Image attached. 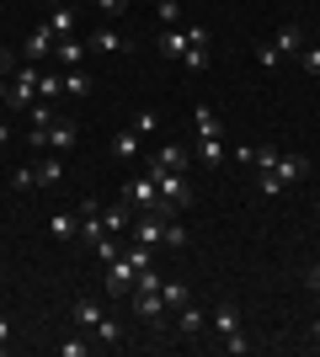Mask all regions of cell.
<instances>
[{"mask_svg":"<svg viewBox=\"0 0 320 357\" xmlns=\"http://www.w3.org/2000/svg\"><path fill=\"white\" fill-rule=\"evenodd\" d=\"M91 6H96L102 16H123V11H128V0H91Z\"/></svg>","mask_w":320,"mask_h":357,"instance_id":"34","label":"cell"},{"mask_svg":"<svg viewBox=\"0 0 320 357\" xmlns=\"http://www.w3.org/2000/svg\"><path fill=\"white\" fill-rule=\"evenodd\" d=\"M86 54H91V43H80V38H59V43H54V64H59V70H80Z\"/></svg>","mask_w":320,"mask_h":357,"instance_id":"11","label":"cell"},{"mask_svg":"<svg viewBox=\"0 0 320 357\" xmlns=\"http://www.w3.org/2000/svg\"><path fill=\"white\" fill-rule=\"evenodd\" d=\"M48 235H54V240H80V219H75V213H48Z\"/></svg>","mask_w":320,"mask_h":357,"instance_id":"18","label":"cell"},{"mask_svg":"<svg viewBox=\"0 0 320 357\" xmlns=\"http://www.w3.org/2000/svg\"><path fill=\"white\" fill-rule=\"evenodd\" d=\"M107 314H102V304H96V298H75V326H86L96 336V326H102Z\"/></svg>","mask_w":320,"mask_h":357,"instance_id":"21","label":"cell"},{"mask_svg":"<svg viewBox=\"0 0 320 357\" xmlns=\"http://www.w3.org/2000/svg\"><path fill=\"white\" fill-rule=\"evenodd\" d=\"M32 149H54V155H59V149H75V139H80V128L75 123H48V128H32Z\"/></svg>","mask_w":320,"mask_h":357,"instance_id":"4","label":"cell"},{"mask_svg":"<svg viewBox=\"0 0 320 357\" xmlns=\"http://www.w3.org/2000/svg\"><path fill=\"white\" fill-rule=\"evenodd\" d=\"M96 342H107V347H123V336H118V326H112V320H102V326H96Z\"/></svg>","mask_w":320,"mask_h":357,"instance_id":"33","label":"cell"},{"mask_svg":"<svg viewBox=\"0 0 320 357\" xmlns=\"http://www.w3.org/2000/svg\"><path fill=\"white\" fill-rule=\"evenodd\" d=\"M160 298H166V310H182V304H192V288H187L182 278H166V283H160Z\"/></svg>","mask_w":320,"mask_h":357,"instance_id":"22","label":"cell"},{"mask_svg":"<svg viewBox=\"0 0 320 357\" xmlns=\"http://www.w3.org/2000/svg\"><path fill=\"white\" fill-rule=\"evenodd\" d=\"M134 283H139V267L128 261V256L107 261V294H112V298H128V294H134Z\"/></svg>","mask_w":320,"mask_h":357,"instance_id":"6","label":"cell"},{"mask_svg":"<svg viewBox=\"0 0 320 357\" xmlns=\"http://www.w3.org/2000/svg\"><path fill=\"white\" fill-rule=\"evenodd\" d=\"M192 123H198V139H224V123H219V112H213V107H198V112H192Z\"/></svg>","mask_w":320,"mask_h":357,"instance_id":"24","label":"cell"},{"mask_svg":"<svg viewBox=\"0 0 320 357\" xmlns=\"http://www.w3.org/2000/svg\"><path fill=\"white\" fill-rule=\"evenodd\" d=\"M102 229H107V235H112V240L134 229V208H128V197H118L112 208H102Z\"/></svg>","mask_w":320,"mask_h":357,"instance_id":"9","label":"cell"},{"mask_svg":"<svg viewBox=\"0 0 320 357\" xmlns=\"http://www.w3.org/2000/svg\"><path fill=\"white\" fill-rule=\"evenodd\" d=\"M150 176H155V187H160V208L166 213L192 208V181H187V171H155L150 165Z\"/></svg>","mask_w":320,"mask_h":357,"instance_id":"2","label":"cell"},{"mask_svg":"<svg viewBox=\"0 0 320 357\" xmlns=\"http://www.w3.org/2000/svg\"><path fill=\"white\" fill-rule=\"evenodd\" d=\"M48 27H54V38H75V6H54Z\"/></svg>","mask_w":320,"mask_h":357,"instance_id":"25","label":"cell"},{"mask_svg":"<svg viewBox=\"0 0 320 357\" xmlns=\"http://www.w3.org/2000/svg\"><path fill=\"white\" fill-rule=\"evenodd\" d=\"M102 235H107V229H102V203H96V197H86V203H80V240H86V245H96Z\"/></svg>","mask_w":320,"mask_h":357,"instance_id":"12","label":"cell"},{"mask_svg":"<svg viewBox=\"0 0 320 357\" xmlns=\"http://www.w3.org/2000/svg\"><path fill=\"white\" fill-rule=\"evenodd\" d=\"M54 43H59V38H54V27H32L27 32V64H43V59H54Z\"/></svg>","mask_w":320,"mask_h":357,"instance_id":"10","label":"cell"},{"mask_svg":"<svg viewBox=\"0 0 320 357\" xmlns=\"http://www.w3.org/2000/svg\"><path fill=\"white\" fill-rule=\"evenodd\" d=\"M38 75H43V64H22V70L11 75V96H6V102L27 112V107L38 102Z\"/></svg>","mask_w":320,"mask_h":357,"instance_id":"5","label":"cell"},{"mask_svg":"<svg viewBox=\"0 0 320 357\" xmlns=\"http://www.w3.org/2000/svg\"><path fill=\"white\" fill-rule=\"evenodd\" d=\"M267 43L277 48V59H294V54L305 48V27H299V22H283V27H277L273 38H267Z\"/></svg>","mask_w":320,"mask_h":357,"instance_id":"8","label":"cell"},{"mask_svg":"<svg viewBox=\"0 0 320 357\" xmlns=\"http://www.w3.org/2000/svg\"><path fill=\"white\" fill-rule=\"evenodd\" d=\"M54 6H70V0H54Z\"/></svg>","mask_w":320,"mask_h":357,"instance_id":"40","label":"cell"},{"mask_svg":"<svg viewBox=\"0 0 320 357\" xmlns=\"http://www.w3.org/2000/svg\"><path fill=\"white\" fill-rule=\"evenodd\" d=\"M134 314L144 320V326H166V298H160V288H139L134 294Z\"/></svg>","mask_w":320,"mask_h":357,"instance_id":"7","label":"cell"},{"mask_svg":"<svg viewBox=\"0 0 320 357\" xmlns=\"http://www.w3.org/2000/svg\"><path fill=\"white\" fill-rule=\"evenodd\" d=\"M187 43H192V32H187V27H166V32H160V54H166V59H176V64H182Z\"/></svg>","mask_w":320,"mask_h":357,"instance_id":"17","label":"cell"},{"mask_svg":"<svg viewBox=\"0 0 320 357\" xmlns=\"http://www.w3.org/2000/svg\"><path fill=\"white\" fill-rule=\"evenodd\" d=\"M187 160H192V155H187V144H160V149L150 155L155 171H187Z\"/></svg>","mask_w":320,"mask_h":357,"instance_id":"14","label":"cell"},{"mask_svg":"<svg viewBox=\"0 0 320 357\" xmlns=\"http://www.w3.org/2000/svg\"><path fill=\"white\" fill-rule=\"evenodd\" d=\"M305 288H310V294H320V261H315V267L305 272Z\"/></svg>","mask_w":320,"mask_h":357,"instance_id":"37","label":"cell"},{"mask_svg":"<svg viewBox=\"0 0 320 357\" xmlns=\"http://www.w3.org/2000/svg\"><path fill=\"white\" fill-rule=\"evenodd\" d=\"M315 213H320V197H315Z\"/></svg>","mask_w":320,"mask_h":357,"instance_id":"41","label":"cell"},{"mask_svg":"<svg viewBox=\"0 0 320 357\" xmlns=\"http://www.w3.org/2000/svg\"><path fill=\"white\" fill-rule=\"evenodd\" d=\"M27 112H32V128H48V123H59V112H54V102H43V96H38V102H32Z\"/></svg>","mask_w":320,"mask_h":357,"instance_id":"28","label":"cell"},{"mask_svg":"<svg viewBox=\"0 0 320 357\" xmlns=\"http://www.w3.org/2000/svg\"><path fill=\"white\" fill-rule=\"evenodd\" d=\"M16 75V59H11V48H0V80H11Z\"/></svg>","mask_w":320,"mask_h":357,"instance_id":"36","label":"cell"},{"mask_svg":"<svg viewBox=\"0 0 320 357\" xmlns=\"http://www.w3.org/2000/svg\"><path fill=\"white\" fill-rule=\"evenodd\" d=\"M123 197H128V208H134V213H160V187H155V176H150V171L128 176Z\"/></svg>","mask_w":320,"mask_h":357,"instance_id":"3","label":"cell"},{"mask_svg":"<svg viewBox=\"0 0 320 357\" xmlns=\"http://www.w3.org/2000/svg\"><path fill=\"white\" fill-rule=\"evenodd\" d=\"M59 352H64V357H86V352H91V342H80V336H75V342H64Z\"/></svg>","mask_w":320,"mask_h":357,"instance_id":"35","label":"cell"},{"mask_svg":"<svg viewBox=\"0 0 320 357\" xmlns=\"http://www.w3.org/2000/svg\"><path fill=\"white\" fill-rule=\"evenodd\" d=\"M310 336H315V342H320V314H315V320H310Z\"/></svg>","mask_w":320,"mask_h":357,"instance_id":"39","label":"cell"},{"mask_svg":"<svg viewBox=\"0 0 320 357\" xmlns=\"http://www.w3.org/2000/svg\"><path fill=\"white\" fill-rule=\"evenodd\" d=\"M139 144H144V139H139L134 128H118V134H112V155H118L123 165H128V160H139Z\"/></svg>","mask_w":320,"mask_h":357,"instance_id":"19","label":"cell"},{"mask_svg":"<svg viewBox=\"0 0 320 357\" xmlns=\"http://www.w3.org/2000/svg\"><path fill=\"white\" fill-rule=\"evenodd\" d=\"M208 326L219 331V347H224L229 357L251 352V342H245V331H241V314H235V304H229V298H219V304L208 310Z\"/></svg>","mask_w":320,"mask_h":357,"instance_id":"1","label":"cell"},{"mask_svg":"<svg viewBox=\"0 0 320 357\" xmlns=\"http://www.w3.org/2000/svg\"><path fill=\"white\" fill-rule=\"evenodd\" d=\"M267 171H273V176L289 187V181H305V176H310V160H305V155H277Z\"/></svg>","mask_w":320,"mask_h":357,"instance_id":"13","label":"cell"},{"mask_svg":"<svg viewBox=\"0 0 320 357\" xmlns=\"http://www.w3.org/2000/svg\"><path fill=\"white\" fill-rule=\"evenodd\" d=\"M257 192L261 197H277V192H283V181H277L273 171H257Z\"/></svg>","mask_w":320,"mask_h":357,"instance_id":"31","label":"cell"},{"mask_svg":"<svg viewBox=\"0 0 320 357\" xmlns=\"http://www.w3.org/2000/svg\"><path fill=\"white\" fill-rule=\"evenodd\" d=\"M96 91V80H91V70L80 64V70H64V96H91Z\"/></svg>","mask_w":320,"mask_h":357,"instance_id":"20","label":"cell"},{"mask_svg":"<svg viewBox=\"0 0 320 357\" xmlns=\"http://www.w3.org/2000/svg\"><path fill=\"white\" fill-rule=\"evenodd\" d=\"M86 43H91V54H128V48H134L128 38H118L112 27H96L91 38H86Z\"/></svg>","mask_w":320,"mask_h":357,"instance_id":"16","label":"cell"},{"mask_svg":"<svg viewBox=\"0 0 320 357\" xmlns=\"http://www.w3.org/2000/svg\"><path fill=\"white\" fill-rule=\"evenodd\" d=\"M0 149H6V144H0Z\"/></svg>","mask_w":320,"mask_h":357,"instance_id":"42","label":"cell"},{"mask_svg":"<svg viewBox=\"0 0 320 357\" xmlns=\"http://www.w3.org/2000/svg\"><path fill=\"white\" fill-rule=\"evenodd\" d=\"M203 326H208V320H203V310H192V304H182V310H176V336H203Z\"/></svg>","mask_w":320,"mask_h":357,"instance_id":"23","label":"cell"},{"mask_svg":"<svg viewBox=\"0 0 320 357\" xmlns=\"http://www.w3.org/2000/svg\"><path fill=\"white\" fill-rule=\"evenodd\" d=\"M128 128H134V134H139V139H150V134H155V128H160V118H155L150 107H139V112H134V123H128Z\"/></svg>","mask_w":320,"mask_h":357,"instance_id":"29","label":"cell"},{"mask_svg":"<svg viewBox=\"0 0 320 357\" xmlns=\"http://www.w3.org/2000/svg\"><path fill=\"white\" fill-rule=\"evenodd\" d=\"M224 155H229L224 139H198V160L203 165H224Z\"/></svg>","mask_w":320,"mask_h":357,"instance_id":"26","label":"cell"},{"mask_svg":"<svg viewBox=\"0 0 320 357\" xmlns=\"http://www.w3.org/2000/svg\"><path fill=\"white\" fill-rule=\"evenodd\" d=\"M299 64H305V75H320V43L299 48Z\"/></svg>","mask_w":320,"mask_h":357,"instance_id":"32","label":"cell"},{"mask_svg":"<svg viewBox=\"0 0 320 357\" xmlns=\"http://www.w3.org/2000/svg\"><path fill=\"white\" fill-rule=\"evenodd\" d=\"M6 342H11V320H0V352H6Z\"/></svg>","mask_w":320,"mask_h":357,"instance_id":"38","label":"cell"},{"mask_svg":"<svg viewBox=\"0 0 320 357\" xmlns=\"http://www.w3.org/2000/svg\"><path fill=\"white\" fill-rule=\"evenodd\" d=\"M32 171V187H59L64 181V165H59V155H43L38 165H27Z\"/></svg>","mask_w":320,"mask_h":357,"instance_id":"15","label":"cell"},{"mask_svg":"<svg viewBox=\"0 0 320 357\" xmlns=\"http://www.w3.org/2000/svg\"><path fill=\"white\" fill-rule=\"evenodd\" d=\"M155 11H160V27H182V6L176 0H155Z\"/></svg>","mask_w":320,"mask_h":357,"instance_id":"30","label":"cell"},{"mask_svg":"<svg viewBox=\"0 0 320 357\" xmlns=\"http://www.w3.org/2000/svg\"><path fill=\"white\" fill-rule=\"evenodd\" d=\"M160 245H166V251H187V224H176L166 213V240H160Z\"/></svg>","mask_w":320,"mask_h":357,"instance_id":"27","label":"cell"}]
</instances>
